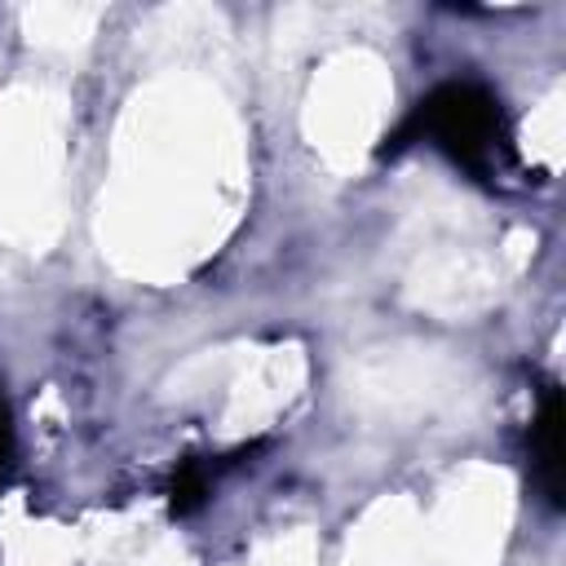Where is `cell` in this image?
I'll return each mask as SVG.
<instances>
[{
	"label": "cell",
	"mask_w": 566,
	"mask_h": 566,
	"mask_svg": "<svg viewBox=\"0 0 566 566\" xmlns=\"http://www.w3.org/2000/svg\"><path fill=\"white\" fill-rule=\"evenodd\" d=\"M407 133L429 137V142L442 146L455 164L478 168V172H482V168L491 164V155L504 146L500 102H495L482 84H469V80H455V84L433 88V93L416 106Z\"/></svg>",
	"instance_id": "6da1fadb"
},
{
	"label": "cell",
	"mask_w": 566,
	"mask_h": 566,
	"mask_svg": "<svg viewBox=\"0 0 566 566\" xmlns=\"http://www.w3.org/2000/svg\"><path fill=\"white\" fill-rule=\"evenodd\" d=\"M531 455L539 469V486L548 495V504H562V394L548 389L539 402V416L531 424Z\"/></svg>",
	"instance_id": "7a4b0ae2"
},
{
	"label": "cell",
	"mask_w": 566,
	"mask_h": 566,
	"mask_svg": "<svg viewBox=\"0 0 566 566\" xmlns=\"http://www.w3.org/2000/svg\"><path fill=\"white\" fill-rule=\"evenodd\" d=\"M208 495V469L199 460H186L177 473H172V509L177 513H195Z\"/></svg>",
	"instance_id": "3957f363"
},
{
	"label": "cell",
	"mask_w": 566,
	"mask_h": 566,
	"mask_svg": "<svg viewBox=\"0 0 566 566\" xmlns=\"http://www.w3.org/2000/svg\"><path fill=\"white\" fill-rule=\"evenodd\" d=\"M9 455H13V416H9V402H4V394H0V482H4Z\"/></svg>",
	"instance_id": "277c9868"
}]
</instances>
